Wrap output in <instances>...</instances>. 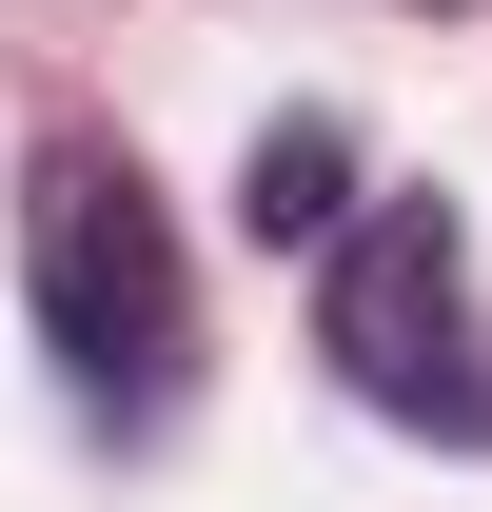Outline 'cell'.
Instances as JSON below:
<instances>
[{
    "label": "cell",
    "mask_w": 492,
    "mask_h": 512,
    "mask_svg": "<svg viewBox=\"0 0 492 512\" xmlns=\"http://www.w3.org/2000/svg\"><path fill=\"white\" fill-rule=\"evenodd\" d=\"M20 296H40V355L99 434L178 414V355H197V276H178V217L119 138H40L20 178Z\"/></svg>",
    "instance_id": "6da1fadb"
},
{
    "label": "cell",
    "mask_w": 492,
    "mask_h": 512,
    "mask_svg": "<svg viewBox=\"0 0 492 512\" xmlns=\"http://www.w3.org/2000/svg\"><path fill=\"white\" fill-rule=\"evenodd\" d=\"M315 355L355 375V414L492 453V296H473V237H453L433 197H374L355 237H335V276H315Z\"/></svg>",
    "instance_id": "7a4b0ae2"
},
{
    "label": "cell",
    "mask_w": 492,
    "mask_h": 512,
    "mask_svg": "<svg viewBox=\"0 0 492 512\" xmlns=\"http://www.w3.org/2000/svg\"><path fill=\"white\" fill-rule=\"evenodd\" d=\"M237 217H256V256H276V237L335 256V237H355V138H335V119H276V138H256V178H237Z\"/></svg>",
    "instance_id": "3957f363"
}]
</instances>
